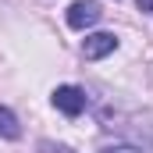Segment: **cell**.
I'll return each instance as SVG.
<instances>
[{"mask_svg": "<svg viewBox=\"0 0 153 153\" xmlns=\"http://www.w3.org/2000/svg\"><path fill=\"white\" fill-rule=\"evenodd\" d=\"M50 100H53V107H57L61 114H68V117H78L85 111V93H82L78 85H57Z\"/></svg>", "mask_w": 153, "mask_h": 153, "instance_id": "obj_1", "label": "cell"}, {"mask_svg": "<svg viewBox=\"0 0 153 153\" xmlns=\"http://www.w3.org/2000/svg\"><path fill=\"white\" fill-rule=\"evenodd\" d=\"M100 153H143L139 146H128V143H114V146H103Z\"/></svg>", "mask_w": 153, "mask_h": 153, "instance_id": "obj_5", "label": "cell"}, {"mask_svg": "<svg viewBox=\"0 0 153 153\" xmlns=\"http://www.w3.org/2000/svg\"><path fill=\"white\" fill-rule=\"evenodd\" d=\"M103 18V11H100V4H93V0H75L71 7H68V25L71 29H89V25H96Z\"/></svg>", "mask_w": 153, "mask_h": 153, "instance_id": "obj_2", "label": "cell"}, {"mask_svg": "<svg viewBox=\"0 0 153 153\" xmlns=\"http://www.w3.org/2000/svg\"><path fill=\"white\" fill-rule=\"evenodd\" d=\"M139 11H150L153 14V0H139Z\"/></svg>", "mask_w": 153, "mask_h": 153, "instance_id": "obj_7", "label": "cell"}, {"mask_svg": "<svg viewBox=\"0 0 153 153\" xmlns=\"http://www.w3.org/2000/svg\"><path fill=\"white\" fill-rule=\"evenodd\" d=\"M43 150H46V153H71L68 146H53V143H43Z\"/></svg>", "mask_w": 153, "mask_h": 153, "instance_id": "obj_6", "label": "cell"}, {"mask_svg": "<svg viewBox=\"0 0 153 153\" xmlns=\"http://www.w3.org/2000/svg\"><path fill=\"white\" fill-rule=\"evenodd\" d=\"M0 135L4 139H22V125H18L14 111H7V107H0Z\"/></svg>", "mask_w": 153, "mask_h": 153, "instance_id": "obj_4", "label": "cell"}, {"mask_svg": "<svg viewBox=\"0 0 153 153\" xmlns=\"http://www.w3.org/2000/svg\"><path fill=\"white\" fill-rule=\"evenodd\" d=\"M114 50H117V36L114 32H93V36H85V43H82L85 61H100V57H107Z\"/></svg>", "mask_w": 153, "mask_h": 153, "instance_id": "obj_3", "label": "cell"}]
</instances>
